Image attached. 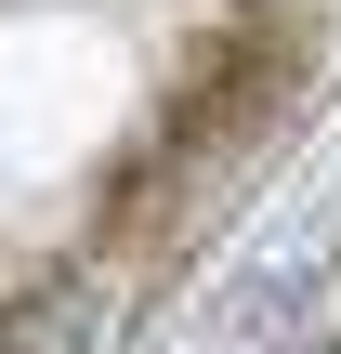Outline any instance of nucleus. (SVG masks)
<instances>
[{
	"instance_id": "f257e3e1",
	"label": "nucleus",
	"mask_w": 341,
	"mask_h": 354,
	"mask_svg": "<svg viewBox=\"0 0 341 354\" xmlns=\"http://www.w3.org/2000/svg\"><path fill=\"white\" fill-rule=\"evenodd\" d=\"M0 354H105V302L79 276H26L0 302Z\"/></svg>"
}]
</instances>
